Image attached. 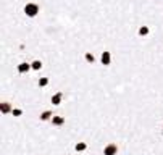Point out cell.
<instances>
[{
	"instance_id": "cell-1",
	"label": "cell",
	"mask_w": 163,
	"mask_h": 155,
	"mask_svg": "<svg viewBox=\"0 0 163 155\" xmlns=\"http://www.w3.org/2000/svg\"><path fill=\"white\" fill-rule=\"evenodd\" d=\"M24 13L29 16V18H34V16L39 13V7L36 3H27L26 7H24Z\"/></svg>"
},
{
	"instance_id": "cell-2",
	"label": "cell",
	"mask_w": 163,
	"mask_h": 155,
	"mask_svg": "<svg viewBox=\"0 0 163 155\" xmlns=\"http://www.w3.org/2000/svg\"><path fill=\"white\" fill-rule=\"evenodd\" d=\"M118 153V147L115 144H108L103 149V155H116Z\"/></svg>"
},
{
	"instance_id": "cell-3",
	"label": "cell",
	"mask_w": 163,
	"mask_h": 155,
	"mask_svg": "<svg viewBox=\"0 0 163 155\" xmlns=\"http://www.w3.org/2000/svg\"><path fill=\"white\" fill-rule=\"evenodd\" d=\"M110 61H111L110 52H102V65H110Z\"/></svg>"
},
{
	"instance_id": "cell-4",
	"label": "cell",
	"mask_w": 163,
	"mask_h": 155,
	"mask_svg": "<svg viewBox=\"0 0 163 155\" xmlns=\"http://www.w3.org/2000/svg\"><path fill=\"white\" fill-rule=\"evenodd\" d=\"M61 97H63V94H61V92L55 94L52 97V103H53V105H60V103H61Z\"/></svg>"
},
{
	"instance_id": "cell-5",
	"label": "cell",
	"mask_w": 163,
	"mask_h": 155,
	"mask_svg": "<svg viewBox=\"0 0 163 155\" xmlns=\"http://www.w3.org/2000/svg\"><path fill=\"white\" fill-rule=\"evenodd\" d=\"M65 123V118L63 116H53L52 118V124H55V126H61Z\"/></svg>"
},
{
	"instance_id": "cell-6",
	"label": "cell",
	"mask_w": 163,
	"mask_h": 155,
	"mask_svg": "<svg viewBox=\"0 0 163 155\" xmlns=\"http://www.w3.org/2000/svg\"><path fill=\"white\" fill-rule=\"evenodd\" d=\"M29 68H31V65H27V63H20L18 71L20 73H27V71H29Z\"/></svg>"
},
{
	"instance_id": "cell-7",
	"label": "cell",
	"mask_w": 163,
	"mask_h": 155,
	"mask_svg": "<svg viewBox=\"0 0 163 155\" xmlns=\"http://www.w3.org/2000/svg\"><path fill=\"white\" fill-rule=\"evenodd\" d=\"M31 68H32V70H41V68H42V63L41 61H39V60H34V61H32L31 63Z\"/></svg>"
},
{
	"instance_id": "cell-8",
	"label": "cell",
	"mask_w": 163,
	"mask_h": 155,
	"mask_svg": "<svg viewBox=\"0 0 163 155\" xmlns=\"http://www.w3.org/2000/svg\"><path fill=\"white\" fill-rule=\"evenodd\" d=\"M149 34V28L147 26H140L139 28V36H147Z\"/></svg>"
},
{
	"instance_id": "cell-9",
	"label": "cell",
	"mask_w": 163,
	"mask_h": 155,
	"mask_svg": "<svg viewBox=\"0 0 163 155\" xmlns=\"http://www.w3.org/2000/svg\"><path fill=\"white\" fill-rule=\"evenodd\" d=\"M10 110H12V107H10V103L3 102V103H2V113H8Z\"/></svg>"
},
{
	"instance_id": "cell-10",
	"label": "cell",
	"mask_w": 163,
	"mask_h": 155,
	"mask_svg": "<svg viewBox=\"0 0 163 155\" xmlns=\"http://www.w3.org/2000/svg\"><path fill=\"white\" fill-rule=\"evenodd\" d=\"M74 149H76L78 152H82V150H86V149H87V146L84 144V142H79V144H76V147H74Z\"/></svg>"
},
{
	"instance_id": "cell-11",
	"label": "cell",
	"mask_w": 163,
	"mask_h": 155,
	"mask_svg": "<svg viewBox=\"0 0 163 155\" xmlns=\"http://www.w3.org/2000/svg\"><path fill=\"white\" fill-rule=\"evenodd\" d=\"M50 116H52V112H44L41 115V120H42V121H45V120H49Z\"/></svg>"
},
{
	"instance_id": "cell-12",
	"label": "cell",
	"mask_w": 163,
	"mask_h": 155,
	"mask_svg": "<svg viewBox=\"0 0 163 155\" xmlns=\"http://www.w3.org/2000/svg\"><path fill=\"white\" fill-rule=\"evenodd\" d=\"M47 84H49V79L47 78H41V79H39V86H41V87H45Z\"/></svg>"
},
{
	"instance_id": "cell-13",
	"label": "cell",
	"mask_w": 163,
	"mask_h": 155,
	"mask_svg": "<svg viewBox=\"0 0 163 155\" xmlns=\"http://www.w3.org/2000/svg\"><path fill=\"white\" fill-rule=\"evenodd\" d=\"M86 60H87L89 63H94V61H95V58H94V55H92V54H89V52H87V54H86Z\"/></svg>"
},
{
	"instance_id": "cell-14",
	"label": "cell",
	"mask_w": 163,
	"mask_h": 155,
	"mask_svg": "<svg viewBox=\"0 0 163 155\" xmlns=\"http://www.w3.org/2000/svg\"><path fill=\"white\" fill-rule=\"evenodd\" d=\"M21 113H23V112H21L20 108H15V110H13V115H15V116H20Z\"/></svg>"
}]
</instances>
